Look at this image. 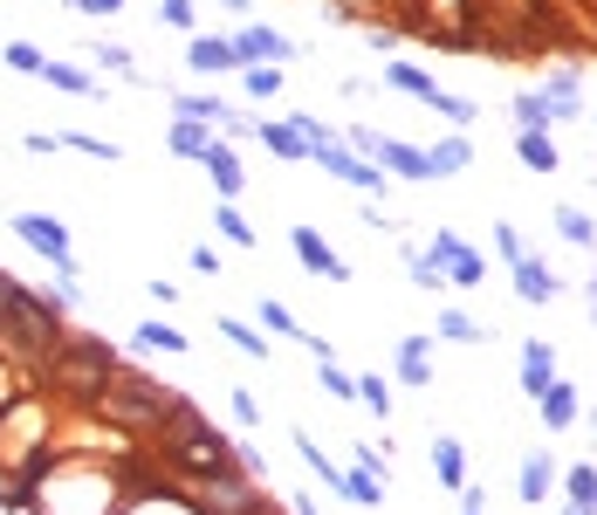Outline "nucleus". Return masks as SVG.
Listing matches in <instances>:
<instances>
[{"label":"nucleus","instance_id":"f257e3e1","mask_svg":"<svg viewBox=\"0 0 597 515\" xmlns=\"http://www.w3.org/2000/svg\"><path fill=\"white\" fill-rule=\"evenodd\" d=\"M0 330H8L21 351H42L48 357V351L62 344V309H48L42 296H28L8 268H0Z\"/></svg>","mask_w":597,"mask_h":515},{"label":"nucleus","instance_id":"f03ea898","mask_svg":"<svg viewBox=\"0 0 597 515\" xmlns=\"http://www.w3.org/2000/svg\"><path fill=\"white\" fill-rule=\"evenodd\" d=\"M111 371H117V351L96 344V337H76V344H56V351H48V378L69 385V392H96Z\"/></svg>","mask_w":597,"mask_h":515},{"label":"nucleus","instance_id":"7ed1b4c3","mask_svg":"<svg viewBox=\"0 0 597 515\" xmlns=\"http://www.w3.org/2000/svg\"><path fill=\"white\" fill-rule=\"evenodd\" d=\"M14 234L28 241L48 268H56L62 302H76V248H69V234H62V220H56V214H14Z\"/></svg>","mask_w":597,"mask_h":515},{"label":"nucleus","instance_id":"20e7f679","mask_svg":"<svg viewBox=\"0 0 597 515\" xmlns=\"http://www.w3.org/2000/svg\"><path fill=\"white\" fill-rule=\"evenodd\" d=\"M426 254L447 268V282H460V289H481V282H487V262H481V254L467 248L460 234H447V227H433V248H426Z\"/></svg>","mask_w":597,"mask_h":515},{"label":"nucleus","instance_id":"39448f33","mask_svg":"<svg viewBox=\"0 0 597 515\" xmlns=\"http://www.w3.org/2000/svg\"><path fill=\"white\" fill-rule=\"evenodd\" d=\"M563 488V474H556V460H550V447H529L523 460H515V502H529V508H542Z\"/></svg>","mask_w":597,"mask_h":515},{"label":"nucleus","instance_id":"423d86ee","mask_svg":"<svg viewBox=\"0 0 597 515\" xmlns=\"http://www.w3.org/2000/svg\"><path fill=\"white\" fill-rule=\"evenodd\" d=\"M186 69H193V76H241L248 56H241V42H233V35H193Z\"/></svg>","mask_w":597,"mask_h":515},{"label":"nucleus","instance_id":"0eeeda50","mask_svg":"<svg viewBox=\"0 0 597 515\" xmlns=\"http://www.w3.org/2000/svg\"><path fill=\"white\" fill-rule=\"evenodd\" d=\"M289 248H296V262H302L309 275H317V282H351V262H344V254H336V248L317 234V227H296Z\"/></svg>","mask_w":597,"mask_h":515},{"label":"nucleus","instance_id":"6e6552de","mask_svg":"<svg viewBox=\"0 0 597 515\" xmlns=\"http://www.w3.org/2000/svg\"><path fill=\"white\" fill-rule=\"evenodd\" d=\"M233 42H241V56L248 62H296V42L268 28V21H248V28H233Z\"/></svg>","mask_w":597,"mask_h":515},{"label":"nucleus","instance_id":"1a4fd4ad","mask_svg":"<svg viewBox=\"0 0 597 515\" xmlns=\"http://www.w3.org/2000/svg\"><path fill=\"white\" fill-rule=\"evenodd\" d=\"M536 405H542V426H550V433H570V426H577V412H584L577 385H563V378H550V392H542Z\"/></svg>","mask_w":597,"mask_h":515},{"label":"nucleus","instance_id":"9d476101","mask_svg":"<svg viewBox=\"0 0 597 515\" xmlns=\"http://www.w3.org/2000/svg\"><path fill=\"white\" fill-rule=\"evenodd\" d=\"M206 179L220 186V199H241V186H248V172H241V159H233V145L227 138H214V151H206Z\"/></svg>","mask_w":597,"mask_h":515},{"label":"nucleus","instance_id":"9b49d317","mask_svg":"<svg viewBox=\"0 0 597 515\" xmlns=\"http://www.w3.org/2000/svg\"><path fill=\"white\" fill-rule=\"evenodd\" d=\"M508 268H515V296H523V302H556L563 296V282L542 268L536 254H523V262H508Z\"/></svg>","mask_w":597,"mask_h":515},{"label":"nucleus","instance_id":"f8f14e48","mask_svg":"<svg viewBox=\"0 0 597 515\" xmlns=\"http://www.w3.org/2000/svg\"><path fill=\"white\" fill-rule=\"evenodd\" d=\"M550 378H556V351L542 344V337H529L523 344V399H542V392H550Z\"/></svg>","mask_w":597,"mask_h":515},{"label":"nucleus","instance_id":"ddd939ff","mask_svg":"<svg viewBox=\"0 0 597 515\" xmlns=\"http://www.w3.org/2000/svg\"><path fill=\"white\" fill-rule=\"evenodd\" d=\"M399 385H433V337L426 330L399 337Z\"/></svg>","mask_w":597,"mask_h":515},{"label":"nucleus","instance_id":"4468645a","mask_svg":"<svg viewBox=\"0 0 597 515\" xmlns=\"http://www.w3.org/2000/svg\"><path fill=\"white\" fill-rule=\"evenodd\" d=\"M433 337H447V344H467V351H481V344H495V330H487V323H474L467 309H439Z\"/></svg>","mask_w":597,"mask_h":515},{"label":"nucleus","instance_id":"2eb2a0df","mask_svg":"<svg viewBox=\"0 0 597 515\" xmlns=\"http://www.w3.org/2000/svg\"><path fill=\"white\" fill-rule=\"evenodd\" d=\"M563 515H597V468L590 460L563 474Z\"/></svg>","mask_w":597,"mask_h":515},{"label":"nucleus","instance_id":"dca6fc26","mask_svg":"<svg viewBox=\"0 0 597 515\" xmlns=\"http://www.w3.org/2000/svg\"><path fill=\"white\" fill-rule=\"evenodd\" d=\"M165 145L179 151V159H206V151H214V124H199V117H179L172 131H165Z\"/></svg>","mask_w":597,"mask_h":515},{"label":"nucleus","instance_id":"f3484780","mask_svg":"<svg viewBox=\"0 0 597 515\" xmlns=\"http://www.w3.org/2000/svg\"><path fill=\"white\" fill-rule=\"evenodd\" d=\"M289 440H296V454H302V468H309V474H323V488H336V495H344V474H351V468H336V460H330V454H323L317 440H309L302 426L289 433Z\"/></svg>","mask_w":597,"mask_h":515},{"label":"nucleus","instance_id":"a211bd4d","mask_svg":"<svg viewBox=\"0 0 597 515\" xmlns=\"http://www.w3.org/2000/svg\"><path fill=\"white\" fill-rule=\"evenodd\" d=\"M550 124H563V117H556V103L542 96V90H523V96H515V131H550Z\"/></svg>","mask_w":597,"mask_h":515},{"label":"nucleus","instance_id":"6ab92c4d","mask_svg":"<svg viewBox=\"0 0 597 515\" xmlns=\"http://www.w3.org/2000/svg\"><path fill=\"white\" fill-rule=\"evenodd\" d=\"M254 138H262L275 159H309V138L296 131V124H268V117H262V124H254Z\"/></svg>","mask_w":597,"mask_h":515},{"label":"nucleus","instance_id":"aec40b11","mask_svg":"<svg viewBox=\"0 0 597 515\" xmlns=\"http://www.w3.org/2000/svg\"><path fill=\"white\" fill-rule=\"evenodd\" d=\"M467 165H474V145H467V131H454V138L433 145V179H454V172H467Z\"/></svg>","mask_w":597,"mask_h":515},{"label":"nucleus","instance_id":"412c9836","mask_svg":"<svg viewBox=\"0 0 597 515\" xmlns=\"http://www.w3.org/2000/svg\"><path fill=\"white\" fill-rule=\"evenodd\" d=\"M515 151H523V165H529V172H556V165H563L550 131H515Z\"/></svg>","mask_w":597,"mask_h":515},{"label":"nucleus","instance_id":"4be33fe9","mask_svg":"<svg viewBox=\"0 0 597 515\" xmlns=\"http://www.w3.org/2000/svg\"><path fill=\"white\" fill-rule=\"evenodd\" d=\"M550 220H556V234H563L570 248H597V220L584 214V206H556Z\"/></svg>","mask_w":597,"mask_h":515},{"label":"nucleus","instance_id":"5701e85b","mask_svg":"<svg viewBox=\"0 0 597 515\" xmlns=\"http://www.w3.org/2000/svg\"><path fill=\"white\" fill-rule=\"evenodd\" d=\"M384 83L405 90V96H420V103H433V96H439V83H433L426 69H412V62H384Z\"/></svg>","mask_w":597,"mask_h":515},{"label":"nucleus","instance_id":"b1692460","mask_svg":"<svg viewBox=\"0 0 597 515\" xmlns=\"http://www.w3.org/2000/svg\"><path fill=\"white\" fill-rule=\"evenodd\" d=\"M214 227H220V234H227L233 248H254V241H262V234H254V220H248L233 199H220V206H214Z\"/></svg>","mask_w":597,"mask_h":515},{"label":"nucleus","instance_id":"393cba45","mask_svg":"<svg viewBox=\"0 0 597 515\" xmlns=\"http://www.w3.org/2000/svg\"><path fill=\"white\" fill-rule=\"evenodd\" d=\"M90 62H96V69H111V76H124V83H145V76H138V62H131V48H124V42H96V48H90Z\"/></svg>","mask_w":597,"mask_h":515},{"label":"nucleus","instance_id":"a878e982","mask_svg":"<svg viewBox=\"0 0 597 515\" xmlns=\"http://www.w3.org/2000/svg\"><path fill=\"white\" fill-rule=\"evenodd\" d=\"M405 275H412V289H447V268H439L426 248H412V241H405Z\"/></svg>","mask_w":597,"mask_h":515},{"label":"nucleus","instance_id":"bb28decb","mask_svg":"<svg viewBox=\"0 0 597 515\" xmlns=\"http://www.w3.org/2000/svg\"><path fill=\"white\" fill-rule=\"evenodd\" d=\"M344 502H351V508H378V502H384V481H378L371 468H351V474H344Z\"/></svg>","mask_w":597,"mask_h":515},{"label":"nucleus","instance_id":"cd10ccee","mask_svg":"<svg viewBox=\"0 0 597 515\" xmlns=\"http://www.w3.org/2000/svg\"><path fill=\"white\" fill-rule=\"evenodd\" d=\"M214 330H220V337H227L233 351H248V357H262V365H268V337H262V330H248L241 317H220Z\"/></svg>","mask_w":597,"mask_h":515},{"label":"nucleus","instance_id":"c85d7f7f","mask_svg":"<svg viewBox=\"0 0 597 515\" xmlns=\"http://www.w3.org/2000/svg\"><path fill=\"white\" fill-rule=\"evenodd\" d=\"M42 83H56V90H69V96H96V76H90V69H76V62H48V69H42Z\"/></svg>","mask_w":597,"mask_h":515},{"label":"nucleus","instance_id":"c756f323","mask_svg":"<svg viewBox=\"0 0 597 515\" xmlns=\"http://www.w3.org/2000/svg\"><path fill=\"white\" fill-rule=\"evenodd\" d=\"M433 468H439V481H447L454 495L467 488V460H460V440H433Z\"/></svg>","mask_w":597,"mask_h":515},{"label":"nucleus","instance_id":"7c9ffc66","mask_svg":"<svg viewBox=\"0 0 597 515\" xmlns=\"http://www.w3.org/2000/svg\"><path fill=\"white\" fill-rule=\"evenodd\" d=\"M172 111H179V117H199V124H227V117H233L220 96H199V90H193V96H172Z\"/></svg>","mask_w":597,"mask_h":515},{"label":"nucleus","instance_id":"2f4dec72","mask_svg":"<svg viewBox=\"0 0 597 515\" xmlns=\"http://www.w3.org/2000/svg\"><path fill=\"white\" fill-rule=\"evenodd\" d=\"M262 330H268V337H296V344L309 337V330L289 317V302H275V296H262Z\"/></svg>","mask_w":597,"mask_h":515},{"label":"nucleus","instance_id":"473e14b6","mask_svg":"<svg viewBox=\"0 0 597 515\" xmlns=\"http://www.w3.org/2000/svg\"><path fill=\"white\" fill-rule=\"evenodd\" d=\"M241 83H248V96H262V103L282 96V62H248V69H241Z\"/></svg>","mask_w":597,"mask_h":515},{"label":"nucleus","instance_id":"72a5a7b5","mask_svg":"<svg viewBox=\"0 0 597 515\" xmlns=\"http://www.w3.org/2000/svg\"><path fill=\"white\" fill-rule=\"evenodd\" d=\"M357 405L378 412V420H392V385H384L378 371H371V378H357Z\"/></svg>","mask_w":597,"mask_h":515},{"label":"nucleus","instance_id":"f704fd0d","mask_svg":"<svg viewBox=\"0 0 597 515\" xmlns=\"http://www.w3.org/2000/svg\"><path fill=\"white\" fill-rule=\"evenodd\" d=\"M426 111H439V117H447L454 124V131H467V124H474L481 111H474V103H467V96H454V90H439L433 103H426Z\"/></svg>","mask_w":597,"mask_h":515},{"label":"nucleus","instance_id":"c9c22d12","mask_svg":"<svg viewBox=\"0 0 597 515\" xmlns=\"http://www.w3.org/2000/svg\"><path fill=\"white\" fill-rule=\"evenodd\" d=\"M0 62L21 69V76H42V69H48V56H42L35 42H8V48H0Z\"/></svg>","mask_w":597,"mask_h":515},{"label":"nucleus","instance_id":"e433bc0d","mask_svg":"<svg viewBox=\"0 0 597 515\" xmlns=\"http://www.w3.org/2000/svg\"><path fill=\"white\" fill-rule=\"evenodd\" d=\"M317 378H323V392H330V399H357V378L336 365V357H317Z\"/></svg>","mask_w":597,"mask_h":515},{"label":"nucleus","instance_id":"4c0bfd02","mask_svg":"<svg viewBox=\"0 0 597 515\" xmlns=\"http://www.w3.org/2000/svg\"><path fill=\"white\" fill-rule=\"evenodd\" d=\"M62 145H69V151H90V159H103V165L124 159V151H117L111 138H96V131H62Z\"/></svg>","mask_w":597,"mask_h":515},{"label":"nucleus","instance_id":"58836bf2","mask_svg":"<svg viewBox=\"0 0 597 515\" xmlns=\"http://www.w3.org/2000/svg\"><path fill=\"white\" fill-rule=\"evenodd\" d=\"M138 344H145V351H186V337H179L172 323H159V317L138 323Z\"/></svg>","mask_w":597,"mask_h":515},{"label":"nucleus","instance_id":"ea45409f","mask_svg":"<svg viewBox=\"0 0 597 515\" xmlns=\"http://www.w3.org/2000/svg\"><path fill=\"white\" fill-rule=\"evenodd\" d=\"M159 14L172 21V28H186V35H193V21H199V14H193V0H159Z\"/></svg>","mask_w":597,"mask_h":515},{"label":"nucleus","instance_id":"a19ab883","mask_svg":"<svg viewBox=\"0 0 597 515\" xmlns=\"http://www.w3.org/2000/svg\"><path fill=\"white\" fill-rule=\"evenodd\" d=\"M76 14H96V21H111V14H124V0H69Z\"/></svg>","mask_w":597,"mask_h":515},{"label":"nucleus","instance_id":"79ce46f5","mask_svg":"<svg viewBox=\"0 0 597 515\" xmlns=\"http://www.w3.org/2000/svg\"><path fill=\"white\" fill-rule=\"evenodd\" d=\"M233 420H241V426H262V405H254V392H233Z\"/></svg>","mask_w":597,"mask_h":515},{"label":"nucleus","instance_id":"37998d69","mask_svg":"<svg viewBox=\"0 0 597 515\" xmlns=\"http://www.w3.org/2000/svg\"><path fill=\"white\" fill-rule=\"evenodd\" d=\"M495 248L508 254V262H523V254H529V248H523V234H515V227H495Z\"/></svg>","mask_w":597,"mask_h":515},{"label":"nucleus","instance_id":"c03bdc74","mask_svg":"<svg viewBox=\"0 0 597 515\" xmlns=\"http://www.w3.org/2000/svg\"><path fill=\"white\" fill-rule=\"evenodd\" d=\"M193 268H199V275H220V248L199 241V248H193Z\"/></svg>","mask_w":597,"mask_h":515},{"label":"nucleus","instance_id":"a18cd8bd","mask_svg":"<svg viewBox=\"0 0 597 515\" xmlns=\"http://www.w3.org/2000/svg\"><path fill=\"white\" fill-rule=\"evenodd\" d=\"M296 515H323V508H317V502H309V495H296Z\"/></svg>","mask_w":597,"mask_h":515},{"label":"nucleus","instance_id":"49530a36","mask_svg":"<svg viewBox=\"0 0 597 515\" xmlns=\"http://www.w3.org/2000/svg\"><path fill=\"white\" fill-rule=\"evenodd\" d=\"M584 302H597V275H590V282H584Z\"/></svg>","mask_w":597,"mask_h":515},{"label":"nucleus","instance_id":"de8ad7c7","mask_svg":"<svg viewBox=\"0 0 597 515\" xmlns=\"http://www.w3.org/2000/svg\"><path fill=\"white\" fill-rule=\"evenodd\" d=\"M220 8H248V0H220Z\"/></svg>","mask_w":597,"mask_h":515},{"label":"nucleus","instance_id":"09e8293b","mask_svg":"<svg viewBox=\"0 0 597 515\" xmlns=\"http://www.w3.org/2000/svg\"><path fill=\"white\" fill-rule=\"evenodd\" d=\"M590 317H597V302H590Z\"/></svg>","mask_w":597,"mask_h":515},{"label":"nucleus","instance_id":"8fccbe9b","mask_svg":"<svg viewBox=\"0 0 597 515\" xmlns=\"http://www.w3.org/2000/svg\"><path fill=\"white\" fill-rule=\"evenodd\" d=\"M474 515H481V508H474Z\"/></svg>","mask_w":597,"mask_h":515}]
</instances>
